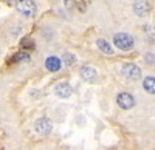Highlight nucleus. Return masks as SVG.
Listing matches in <instances>:
<instances>
[{"instance_id": "1", "label": "nucleus", "mask_w": 155, "mask_h": 150, "mask_svg": "<svg viewBox=\"0 0 155 150\" xmlns=\"http://www.w3.org/2000/svg\"><path fill=\"white\" fill-rule=\"evenodd\" d=\"M113 43H115L116 48L123 49V51H127V49L134 48L135 40H134L132 36H129L126 33H118V34H115V37H113Z\"/></svg>"}, {"instance_id": "2", "label": "nucleus", "mask_w": 155, "mask_h": 150, "mask_svg": "<svg viewBox=\"0 0 155 150\" xmlns=\"http://www.w3.org/2000/svg\"><path fill=\"white\" fill-rule=\"evenodd\" d=\"M16 8L27 17H33L36 14V5L33 0H16Z\"/></svg>"}, {"instance_id": "3", "label": "nucleus", "mask_w": 155, "mask_h": 150, "mask_svg": "<svg viewBox=\"0 0 155 150\" xmlns=\"http://www.w3.org/2000/svg\"><path fill=\"white\" fill-rule=\"evenodd\" d=\"M121 73H123V76L127 78L129 81H137V79L141 78V70L135 64H124L123 68H121Z\"/></svg>"}, {"instance_id": "4", "label": "nucleus", "mask_w": 155, "mask_h": 150, "mask_svg": "<svg viewBox=\"0 0 155 150\" xmlns=\"http://www.w3.org/2000/svg\"><path fill=\"white\" fill-rule=\"evenodd\" d=\"M51 129H53V126H51V121L48 118H41V119H37L36 124H34V130L39 133V135H50Z\"/></svg>"}, {"instance_id": "5", "label": "nucleus", "mask_w": 155, "mask_h": 150, "mask_svg": "<svg viewBox=\"0 0 155 150\" xmlns=\"http://www.w3.org/2000/svg\"><path fill=\"white\" fill-rule=\"evenodd\" d=\"M116 102H118V105L123 110H130L135 105V99H134L132 94H129V93H120L118 96H116Z\"/></svg>"}, {"instance_id": "6", "label": "nucleus", "mask_w": 155, "mask_h": 150, "mask_svg": "<svg viewBox=\"0 0 155 150\" xmlns=\"http://www.w3.org/2000/svg\"><path fill=\"white\" fill-rule=\"evenodd\" d=\"M71 85L67 84V82H59L56 87H54V93L59 96V97H68L71 94Z\"/></svg>"}, {"instance_id": "7", "label": "nucleus", "mask_w": 155, "mask_h": 150, "mask_svg": "<svg viewBox=\"0 0 155 150\" xmlns=\"http://www.w3.org/2000/svg\"><path fill=\"white\" fill-rule=\"evenodd\" d=\"M45 67L48 71H59L61 67H62V60L56 56H50L47 60H45Z\"/></svg>"}, {"instance_id": "8", "label": "nucleus", "mask_w": 155, "mask_h": 150, "mask_svg": "<svg viewBox=\"0 0 155 150\" xmlns=\"http://www.w3.org/2000/svg\"><path fill=\"white\" fill-rule=\"evenodd\" d=\"M81 76H82V79L87 81V82H95V81L98 79V73H96V70L92 68V67H84V68L81 70Z\"/></svg>"}, {"instance_id": "9", "label": "nucleus", "mask_w": 155, "mask_h": 150, "mask_svg": "<svg viewBox=\"0 0 155 150\" xmlns=\"http://www.w3.org/2000/svg\"><path fill=\"white\" fill-rule=\"evenodd\" d=\"M134 11L138 16H146L150 11V5L146 2V0H138V2H135V5H134Z\"/></svg>"}, {"instance_id": "10", "label": "nucleus", "mask_w": 155, "mask_h": 150, "mask_svg": "<svg viewBox=\"0 0 155 150\" xmlns=\"http://www.w3.org/2000/svg\"><path fill=\"white\" fill-rule=\"evenodd\" d=\"M96 45H98V48L101 49L102 53H106V54H112V53H113L112 45H110L106 39H98V40H96Z\"/></svg>"}, {"instance_id": "11", "label": "nucleus", "mask_w": 155, "mask_h": 150, "mask_svg": "<svg viewBox=\"0 0 155 150\" xmlns=\"http://www.w3.org/2000/svg\"><path fill=\"white\" fill-rule=\"evenodd\" d=\"M143 87H144V90L150 94H155V78L152 76H147L144 81H143Z\"/></svg>"}, {"instance_id": "12", "label": "nucleus", "mask_w": 155, "mask_h": 150, "mask_svg": "<svg viewBox=\"0 0 155 150\" xmlns=\"http://www.w3.org/2000/svg\"><path fill=\"white\" fill-rule=\"evenodd\" d=\"M30 57H28V54L27 53H19V54H16L14 57L11 59V62H19V60H28Z\"/></svg>"}, {"instance_id": "13", "label": "nucleus", "mask_w": 155, "mask_h": 150, "mask_svg": "<svg viewBox=\"0 0 155 150\" xmlns=\"http://www.w3.org/2000/svg\"><path fill=\"white\" fill-rule=\"evenodd\" d=\"M20 45H22V48H34V43L31 42V39H22V42H20Z\"/></svg>"}, {"instance_id": "14", "label": "nucleus", "mask_w": 155, "mask_h": 150, "mask_svg": "<svg viewBox=\"0 0 155 150\" xmlns=\"http://www.w3.org/2000/svg\"><path fill=\"white\" fill-rule=\"evenodd\" d=\"M64 59H65V62H67V65H70L71 67V64H74V56H70V53H65V56H64Z\"/></svg>"}]
</instances>
